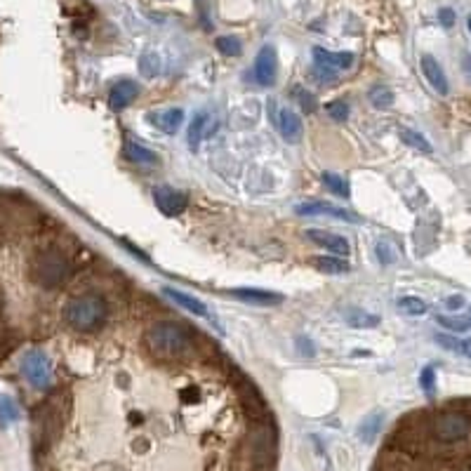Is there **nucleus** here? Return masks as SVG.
<instances>
[{
    "instance_id": "1",
    "label": "nucleus",
    "mask_w": 471,
    "mask_h": 471,
    "mask_svg": "<svg viewBox=\"0 0 471 471\" xmlns=\"http://www.w3.org/2000/svg\"><path fill=\"white\" fill-rule=\"evenodd\" d=\"M144 342L158 358H182L193 346L191 335L175 323H153L144 332Z\"/></svg>"
},
{
    "instance_id": "2",
    "label": "nucleus",
    "mask_w": 471,
    "mask_h": 471,
    "mask_svg": "<svg viewBox=\"0 0 471 471\" xmlns=\"http://www.w3.org/2000/svg\"><path fill=\"white\" fill-rule=\"evenodd\" d=\"M108 307L99 295H78L64 307V318L80 332H92L106 321Z\"/></svg>"
},
{
    "instance_id": "3",
    "label": "nucleus",
    "mask_w": 471,
    "mask_h": 471,
    "mask_svg": "<svg viewBox=\"0 0 471 471\" xmlns=\"http://www.w3.org/2000/svg\"><path fill=\"white\" fill-rule=\"evenodd\" d=\"M71 271V262L59 250H43L31 262V281L43 290H55L69 281Z\"/></svg>"
},
{
    "instance_id": "4",
    "label": "nucleus",
    "mask_w": 471,
    "mask_h": 471,
    "mask_svg": "<svg viewBox=\"0 0 471 471\" xmlns=\"http://www.w3.org/2000/svg\"><path fill=\"white\" fill-rule=\"evenodd\" d=\"M471 436V419L462 412H443L431 422V438L436 443H460Z\"/></svg>"
},
{
    "instance_id": "5",
    "label": "nucleus",
    "mask_w": 471,
    "mask_h": 471,
    "mask_svg": "<svg viewBox=\"0 0 471 471\" xmlns=\"http://www.w3.org/2000/svg\"><path fill=\"white\" fill-rule=\"evenodd\" d=\"M22 372L31 382V386H36V389H48L50 382H52V365H50L48 356L38 349L29 351L27 356H24Z\"/></svg>"
},
{
    "instance_id": "6",
    "label": "nucleus",
    "mask_w": 471,
    "mask_h": 471,
    "mask_svg": "<svg viewBox=\"0 0 471 471\" xmlns=\"http://www.w3.org/2000/svg\"><path fill=\"white\" fill-rule=\"evenodd\" d=\"M276 76H279V57H276V50L271 45H264L255 57L253 78L257 85L269 87L276 83Z\"/></svg>"
},
{
    "instance_id": "7",
    "label": "nucleus",
    "mask_w": 471,
    "mask_h": 471,
    "mask_svg": "<svg viewBox=\"0 0 471 471\" xmlns=\"http://www.w3.org/2000/svg\"><path fill=\"white\" fill-rule=\"evenodd\" d=\"M153 201H156L158 210L163 212L167 217H177L182 215L186 210V205H189V198H186V193L172 189V186H156L153 189Z\"/></svg>"
},
{
    "instance_id": "8",
    "label": "nucleus",
    "mask_w": 471,
    "mask_h": 471,
    "mask_svg": "<svg viewBox=\"0 0 471 471\" xmlns=\"http://www.w3.org/2000/svg\"><path fill=\"white\" fill-rule=\"evenodd\" d=\"M295 210H297V215H304V217L328 215V217L342 219V222H351V224H358V222H360V217H358V215H353V212L344 210V208H337V205H332V203H325V201H309V203H300Z\"/></svg>"
},
{
    "instance_id": "9",
    "label": "nucleus",
    "mask_w": 471,
    "mask_h": 471,
    "mask_svg": "<svg viewBox=\"0 0 471 471\" xmlns=\"http://www.w3.org/2000/svg\"><path fill=\"white\" fill-rule=\"evenodd\" d=\"M234 300L245 302V304H253V307H276L283 302V295L279 293H269V290L262 288H236L229 293Z\"/></svg>"
},
{
    "instance_id": "10",
    "label": "nucleus",
    "mask_w": 471,
    "mask_h": 471,
    "mask_svg": "<svg viewBox=\"0 0 471 471\" xmlns=\"http://www.w3.org/2000/svg\"><path fill=\"white\" fill-rule=\"evenodd\" d=\"M353 59H356V57H353L351 52H330V50H323V48H314L316 66L328 69V71H332V73H339V71L351 69Z\"/></svg>"
},
{
    "instance_id": "11",
    "label": "nucleus",
    "mask_w": 471,
    "mask_h": 471,
    "mask_svg": "<svg viewBox=\"0 0 471 471\" xmlns=\"http://www.w3.org/2000/svg\"><path fill=\"white\" fill-rule=\"evenodd\" d=\"M139 97V85L134 80H118L108 92V106L113 111H122Z\"/></svg>"
},
{
    "instance_id": "12",
    "label": "nucleus",
    "mask_w": 471,
    "mask_h": 471,
    "mask_svg": "<svg viewBox=\"0 0 471 471\" xmlns=\"http://www.w3.org/2000/svg\"><path fill=\"white\" fill-rule=\"evenodd\" d=\"M307 236H309V241H314L316 245H318V248L330 250V253H332V255H337V257L349 255V250H351V245H349V241H346L344 236L330 234V231L311 229V231H307Z\"/></svg>"
},
{
    "instance_id": "13",
    "label": "nucleus",
    "mask_w": 471,
    "mask_h": 471,
    "mask_svg": "<svg viewBox=\"0 0 471 471\" xmlns=\"http://www.w3.org/2000/svg\"><path fill=\"white\" fill-rule=\"evenodd\" d=\"M148 122H151L153 127H158L160 132L175 134L184 122V111L182 108H165V111H158V113H148Z\"/></svg>"
},
{
    "instance_id": "14",
    "label": "nucleus",
    "mask_w": 471,
    "mask_h": 471,
    "mask_svg": "<svg viewBox=\"0 0 471 471\" xmlns=\"http://www.w3.org/2000/svg\"><path fill=\"white\" fill-rule=\"evenodd\" d=\"M422 73H424V78L429 80V85L434 87L438 94H443V97H445V94L450 92L448 78H445L441 64H438L431 55H424V57H422Z\"/></svg>"
},
{
    "instance_id": "15",
    "label": "nucleus",
    "mask_w": 471,
    "mask_h": 471,
    "mask_svg": "<svg viewBox=\"0 0 471 471\" xmlns=\"http://www.w3.org/2000/svg\"><path fill=\"white\" fill-rule=\"evenodd\" d=\"M279 130L283 134V139L290 141V144H297L304 134V127H302V118L290 108H283L279 113Z\"/></svg>"
},
{
    "instance_id": "16",
    "label": "nucleus",
    "mask_w": 471,
    "mask_h": 471,
    "mask_svg": "<svg viewBox=\"0 0 471 471\" xmlns=\"http://www.w3.org/2000/svg\"><path fill=\"white\" fill-rule=\"evenodd\" d=\"M163 295L167 297V300H172L177 307L186 309V311L196 314V316H208V309H205V304L201 300H196V297L186 295V293H179V290L175 288H163Z\"/></svg>"
},
{
    "instance_id": "17",
    "label": "nucleus",
    "mask_w": 471,
    "mask_h": 471,
    "mask_svg": "<svg viewBox=\"0 0 471 471\" xmlns=\"http://www.w3.org/2000/svg\"><path fill=\"white\" fill-rule=\"evenodd\" d=\"M122 153L127 156V160H132V163H137V165H156L158 163L156 153H153L151 148L137 144V141H125Z\"/></svg>"
},
{
    "instance_id": "18",
    "label": "nucleus",
    "mask_w": 471,
    "mask_h": 471,
    "mask_svg": "<svg viewBox=\"0 0 471 471\" xmlns=\"http://www.w3.org/2000/svg\"><path fill=\"white\" fill-rule=\"evenodd\" d=\"M342 316H344V321L351 328H375V325H379V316L370 314V311H363L360 307L344 309V311H342Z\"/></svg>"
},
{
    "instance_id": "19",
    "label": "nucleus",
    "mask_w": 471,
    "mask_h": 471,
    "mask_svg": "<svg viewBox=\"0 0 471 471\" xmlns=\"http://www.w3.org/2000/svg\"><path fill=\"white\" fill-rule=\"evenodd\" d=\"M208 122H210V113L208 111H198L196 115H193V120H191V127H189V146L196 151L198 146H201V139L205 137V127H208Z\"/></svg>"
},
{
    "instance_id": "20",
    "label": "nucleus",
    "mask_w": 471,
    "mask_h": 471,
    "mask_svg": "<svg viewBox=\"0 0 471 471\" xmlns=\"http://www.w3.org/2000/svg\"><path fill=\"white\" fill-rule=\"evenodd\" d=\"M311 264L323 274H349L351 264L344 262L342 257H314Z\"/></svg>"
},
{
    "instance_id": "21",
    "label": "nucleus",
    "mask_w": 471,
    "mask_h": 471,
    "mask_svg": "<svg viewBox=\"0 0 471 471\" xmlns=\"http://www.w3.org/2000/svg\"><path fill=\"white\" fill-rule=\"evenodd\" d=\"M398 137H401L405 144L412 146L419 153H431V151H434V146L429 144L427 137H422V134L415 132V130H408V127H401V130H398Z\"/></svg>"
},
{
    "instance_id": "22",
    "label": "nucleus",
    "mask_w": 471,
    "mask_h": 471,
    "mask_svg": "<svg viewBox=\"0 0 471 471\" xmlns=\"http://www.w3.org/2000/svg\"><path fill=\"white\" fill-rule=\"evenodd\" d=\"M436 342L443 346V349L462 353V356L471 358V339H457V337H450V335H436Z\"/></svg>"
},
{
    "instance_id": "23",
    "label": "nucleus",
    "mask_w": 471,
    "mask_h": 471,
    "mask_svg": "<svg viewBox=\"0 0 471 471\" xmlns=\"http://www.w3.org/2000/svg\"><path fill=\"white\" fill-rule=\"evenodd\" d=\"M321 179H323V184L335 193V196H339V198H349L351 196L349 182H346L342 175H335V172H323Z\"/></svg>"
},
{
    "instance_id": "24",
    "label": "nucleus",
    "mask_w": 471,
    "mask_h": 471,
    "mask_svg": "<svg viewBox=\"0 0 471 471\" xmlns=\"http://www.w3.org/2000/svg\"><path fill=\"white\" fill-rule=\"evenodd\" d=\"M438 323L453 332H462L471 328V311L467 316H438Z\"/></svg>"
},
{
    "instance_id": "25",
    "label": "nucleus",
    "mask_w": 471,
    "mask_h": 471,
    "mask_svg": "<svg viewBox=\"0 0 471 471\" xmlns=\"http://www.w3.org/2000/svg\"><path fill=\"white\" fill-rule=\"evenodd\" d=\"M398 311L405 316H422L427 314V304L419 297H401L398 300Z\"/></svg>"
},
{
    "instance_id": "26",
    "label": "nucleus",
    "mask_w": 471,
    "mask_h": 471,
    "mask_svg": "<svg viewBox=\"0 0 471 471\" xmlns=\"http://www.w3.org/2000/svg\"><path fill=\"white\" fill-rule=\"evenodd\" d=\"M139 71L144 78H156L160 73V59L156 52H144L139 59Z\"/></svg>"
},
{
    "instance_id": "27",
    "label": "nucleus",
    "mask_w": 471,
    "mask_h": 471,
    "mask_svg": "<svg viewBox=\"0 0 471 471\" xmlns=\"http://www.w3.org/2000/svg\"><path fill=\"white\" fill-rule=\"evenodd\" d=\"M215 45H217L219 52L227 55V57H238V55L243 52L241 41H238V38H234V36H219L217 41H215Z\"/></svg>"
},
{
    "instance_id": "28",
    "label": "nucleus",
    "mask_w": 471,
    "mask_h": 471,
    "mask_svg": "<svg viewBox=\"0 0 471 471\" xmlns=\"http://www.w3.org/2000/svg\"><path fill=\"white\" fill-rule=\"evenodd\" d=\"M19 417V410L12 398L8 396H0V427H8L15 419Z\"/></svg>"
},
{
    "instance_id": "29",
    "label": "nucleus",
    "mask_w": 471,
    "mask_h": 471,
    "mask_svg": "<svg viewBox=\"0 0 471 471\" xmlns=\"http://www.w3.org/2000/svg\"><path fill=\"white\" fill-rule=\"evenodd\" d=\"M370 101H372V106H377V108H389L393 104V94L389 87L377 85L370 90Z\"/></svg>"
},
{
    "instance_id": "30",
    "label": "nucleus",
    "mask_w": 471,
    "mask_h": 471,
    "mask_svg": "<svg viewBox=\"0 0 471 471\" xmlns=\"http://www.w3.org/2000/svg\"><path fill=\"white\" fill-rule=\"evenodd\" d=\"M325 113L330 115L332 120H346V115H349V104H344V101H330V104L325 106Z\"/></svg>"
},
{
    "instance_id": "31",
    "label": "nucleus",
    "mask_w": 471,
    "mask_h": 471,
    "mask_svg": "<svg viewBox=\"0 0 471 471\" xmlns=\"http://www.w3.org/2000/svg\"><path fill=\"white\" fill-rule=\"evenodd\" d=\"M434 384H436V372H434V367L427 365L422 372H419V386H422L427 393H434Z\"/></svg>"
},
{
    "instance_id": "32",
    "label": "nucleus",
    "mask_w": 471,
    "mask_h": 471,
    "mask_svg": "<svg viewBox=\"0 0 471 471\" xmlns=\"http://www.w3.org/2000/svg\"><path fill=\"white\" fill-rule=\"evenodd\" d=\"M379 427H382V417L379 415H372L367 422L363 424V429H360V434H363L367 441H372V438L377 436V431H379Z\"/></svg>"
},
{
    "instance_id": "33",
    "label": "nucleus",
    "mask_w": 471,
    "mask_h": 471,
    "mask_svg": "<svg viewBox=\"0 0 471 471\" xmlns=\"http://www.w3.org/2000/svg\"><path fill=\"white\" fill-rule=\"evenodd\" d=\"M377 257H379V262H382V264H393V262H396V253L391 250L389 243H379L377 245Z\"/></svg>"
},
{
    "instance_id": "34",
    "label": "nucleus",
    "mask_w": 471,
    "mask_h": 471,
    "mask_svg": "<svg viewBox=\"0 0 471 471\" xmlns=\"http://www.w3.org/2000/svg\"><path fill=\"white\" fill-rule=\"evenodd\" d=\"M438 22H441L445 29H450V27H453V24H455V12L450 10V8L438 10Z\"/></svg>"
},
{
    "instance_id": "35",
    "label": "nucleus",
    "mask_w": 471,
    "mask_h": 471,
    "mask_svg": "<svg viewBox=\"0 0 471 471\" xmlns=\"http://www.w3.org/2000/svg\"><path fill=\"white\" fill-rule=\"evenodd\" d=\"M300 104H302V108H304L307 113H311L314 108H316L314 97H311V94H304V92H300Z\"/></svg>"
},
{
    "instance_id": "36",
    "label": "nucleus",
    "mask_w": 471,
    "mask_h": 471,
    "mask_svg": "<svg viewBox=\"0 0 471 471\" xmlns=\"http://www.w3.org/2000/svg\"><path fill=\"white\" fill-rule=\"evenodd\" d=\"M445 307H448V309H453V311H457V309H462V307H464V297H462V295H453V297H448V300H445Z\"/></svg>"
},
{
    "instance_id": "37",
    "label": "nucleus",
    "mask_w": 471,
    "mask_h": 471,
    "mask_svg": "<svg viewBox=\"0 0 471 471\" xmlns=\"http://www.w3.org/2000/svg\"><path fill=\"white\" fill-rule=\"evenodd\" d=\"M464 73H467L469 78H471V55L467 57V59H464Z\"/></svg>"
},
{
    "instance_id": "38",
    "label": "nucleus",
    "mask_w": 471,
    "mask_h": 471,
    "mask_svg": "<svg viewBox=\"0 0 471 471\" xmlns=\"http://www.w3.org/2000/svg\"><path fill=\"white\" fill-rule=\"evenodd\" d=\"M467 27H469V34H471V17L467 19Z\"/></svg>"
}]
</instances>
